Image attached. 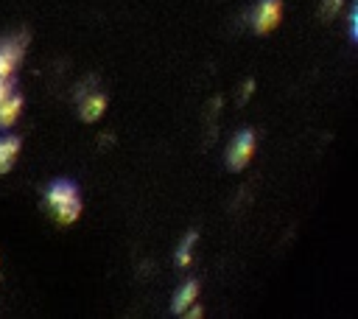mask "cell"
I'll return each instance as SVG.
<instances>
[{"label": "cell", "instance_id": "obj_2", "mask_svg": "<svg viewBox=\"0 0 358 319\" xmlns=\"http://www.w3.org/2000/svg\"><path fill=\"white\" fill-rule=\"evenodd\" d=\"M255 151H257V137H255V132H252V129L238 132V134L232 137L229 148H227V165H229V171H243V168L252 162Z\"/></svg>", "mask_w": 358, "mask_h": 319}, {"label": "cell", "instance_id": "obj_10", "mask_svg": "<svg viewBox=\"0 0 358 319\" xmlns=\"http://www.w3.org/2000/svg\"><path fill=\"white\" fill-rule=\"evenodd\" d=\"M341 6H344V0H322L319 17H322V20H333V17L341 11Z\"/></svg>", "mask_w": 358, "mask_h": 319}, {"label": "cell", "instance_id": "obj_1", "mask_svg": "<svg viewBox=\"0 0 358 319\" xmlns=\"http://www.w3.org/2000/svg\"><path fill=\"white\" fill-rule=\"evenodd\" d=\"M45 204H48L50 215L56 218V224H62V227L76 224L81 218V210H84L81 193H78L76 182H70V179H56L45 190Z\"/></svg>", "mask_w": 358, "mask_h": 319}, {"label": "cell", "instance_id": "obj_12", "mask_svg": "<svg viewBox=\"0 0 358 319\" xmlns=\"http://www.w3.org/2000/svg\"><path fill=\"white\" fill-rule=\"evenodd\" d=\"M14 92V81L11 78H0V101L6 98V95H11Z\"/></svg>", "mask_w": 358, "mask_h": 319}, {"label": "cell", "instance_id": "obj_9", "mask_svg": "<svg viewBox=\"0 0 358 319\" xmlns=\"http://www.w3.org/2000/svg\"><path fill=\"white\" fill-rule=\"evenodd\" d=\"M196 238H199V232H196V229H190V232H187V235L179 241V246H176V255H173L179 269H187V266L193 263V246H196Z\"/></svg>", "mask_w": 358, "mask_h": 319}, {"label": "cell", "instance_id": "obj_7", "mask_svg": "<svg viewBox=\"0 0 358 319\" xmlns=\"http://www.w3.org/2000/svg\"><path fill=\"white\" fill-rule=\"evenodd\" d=\"M22 115V95L11 92L0 101V129H11Z\"/></svg>", "mask_w": 358, "mask_h": 319}, {"label": "cell", "instance_id": "obj_11", "mask_svg": "<svg viewBox=\"0 0 358 319\" xmlns=\"http://www.w3.org/2000/svg\"><path fill=\"white\" fill-rule=\"evenodd\" d=\"M201 313H204V308H201V305H199V299H196L190 308H185V313H182V316H187V319H199Z\"/></svg>", "mask_w": 358, "mask_h": 319}, {"label": "cell", "instance_id": "obj_6", "mask_svg": "<svg viewBox=\"0 0 358 319\" xmlns=\"http://www.w3.org/2000/svg\"><path fill=\"white\" fill-rule=\"evenodd\" d=\"M196 299H199V280H185V283L176 288L173 299H171V311H173L176 316H182L185 308H190Z\"/></svg>", "mask_w": 358, "mask_h": 319}, {"label": "cell", "instance_id": "obj_8", "mask_svg": "<svg viewBox=\"0 0 358 319\" xmlns=\"http://www.w3.org/2000/svg\"><path fill=\"white\" fill-rule=\"evenodd\" d=\"M20 148H22V140L8 134V137H0V176L8 173L20 157Z\"/></svg>", "mask_w": 358, "mask_h": 319}, {"label": "cell", "instance_id": "obj_4", "mask_svg": "<svg viewBox=\"0 0 358 319\" xmlns=\"http://www.w3.org/2000/svg\"><path fill=\"white\" fill-rule=\"evenodd\" d=\"M25 39H3L0 42V78H14L17 67L22 64Z\"/></svg>", "mask_w": 358, "mask_h": 319}, {"label": "cell", "instance_id": "obj_3", "mask_svg": "<svg viewBox=\"0 0 358 319\" xmlns=\"http://www.w3.org/2000/svg\"><path fill=\"white\" fill-rule=\"evenodd\" d=\"M249 20H252V28L257 34L274 31L280 25V20H282V0H257V6L252 8Z\"/></svg>", "mask_w": 358, "mask_h": 319}, {"label": "cell", "instance_id": "obj_13", "mask_svg": "<svg viewBox=\"0 0 358 319\" xmlns=\"http://www.w3.org/2000/svg\"><path fill=\"white\" fill-rule=\"evenodd\" d=\"M252 90H255V81L249 78V81L243 84V90H241V98H249V95H252Z\"/></svg>", "mask_w": 358, "mask_h": 319}, {"label": "cell", "instance_id": "obj_5", "mask_svg": "<svg viewBox=\"0 0 358 319\" xmlns=\"http://www.w3.org/2000/svg\"><path fill=\"white\" fill-rule=\"evenodd\" d=\"M106 109H109V98L98 90H90L87 95L78 98V115L84 123H98L106 115Z\"/></svg>", "mask_w": 358, "mask_h": 319}]
</instances>
